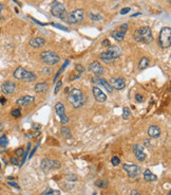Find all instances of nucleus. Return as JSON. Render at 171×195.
Masks as SVG:
<instances>
[{"label": "nucleus", "instance_id": "f257e3e1", "mask_svg": "<svg viewBox=\"0 0 171 195\" xmlns=\"http://www.w3.org/2000/svg\"><path fill=\"white\" fill-rule=\"evenodd\" d=\"M133 38L135 42H142V44H151L153 42V35L151 32L150 27H140L137 30H135L133 33Z\"/></svg>", "mask_w": 171, "mask_h": 195}, {"label": "nucleus", "instance_id": "f03ea898", "mask_svg": "<svg viewBox=\"0 0 171 195\" xmlns=\"http://www.w3.org/2000/svg\"><path fill=\"white\" fill-rule=\"evenodd\" d=\"M121 55V50L119 47L117 46H109V48L107 49L106 51L102 52L99 54V59H102V62L109 64L114 62L115 59H117L119 56Z\"/></svg>", "mask_w": 171, "mask_h": 195}, {"label": "nucleus", "instance_id": "7ed1b4c3", "mask_svg": "<svg viewBox=\"0 0 171 195\" xmlns=\"http://www.w3.org/2000/svg\"><path fill=\"white\" fill-rule=\"evenodd\" d=\"M68 102H69L74 108H80V107L84 105V102H85L82 91L78 88L71 89L69 95H68Z\"/></svg>", "mask_w": 171, "mask_h": 195}, {"label": "nucleus", "instance_id": "20e7f679", "mask_svg": "<svg viewBox=\"0 0 171 195\" xmlns=\"http://www.w3.org/2000/svg\"><path fill=\"white\" fill-rule=\"evenodd\" d=\"M51 13H52V15L54 17L60 18L61 20H67L68 13L65 5H63L61 2L56 1V0L53 1L52 4H51Z\"/></svg>", "mask_w": 171, "mask_h": 195}, {"label": "nucleus", "instance_id": "39448f33", "mask_svg": "<svg viewBox=\"0 0 171 195\" xmlns=\"http://www.w3.org/2000/svg\"><path fill=\"white\" fill-rule=\"evenodd\" d=\"M13 76H14V78L16 79V80H19V81L32 82V81L36 80V76H35L34 72L27 71V69H24V68H22V67L16 68V70L14 71Z\"/></svg>", "mask_w": 171, "mask_h": 195}, {"label": "nucleus", "instance_id": "423d86ee", "mask_svg": "<svg viewBox=\"0 0 171 195\" xmlns=\"http://www.w3.org/2000/svg\"><path fill=\"white\" fill-rule=\"evenodd\" d=\"M159 45L161 48L167 49L171 45V29L169 27H164L161 30L159 36Z\"/></svg>", "mask_w": 171, "mask_h": 195}, {"label": "nucleus", "instance_id": "0eeeda50", "mask_svg": "<svg viewBox=\"0 0 171 195\" xmlns=\"http://www.w3.org/2000/svg\"><path fill=\"white\" fill-rule=\"evenodd\" d=\"M40 59L47 65H55V64H58L60 61V57L59 55H57L55 52L53 51H42L40 53Z\"/></svg>", "mask_w": 171, "mask_h": 195}, {"label": "nucleus", "instance_id": "6e6552de", "mask_svg": "<svg viewBox=\"0 0 171 195\" xmlns=\"http://www.w3.org/2000/svg\"><path fill=\"white\" fill-rule=\"evenodd\" d=\"M60 166H61L60 162L57 161V160L50 159V158H44L41 161V163H40V168H41V170L44 171V173H49L51 172V171L57 170V169H59Z\"/></svg>", "mask_w": 171, "mask_h": 195}, {"label": "nucleus", "instance_id": "1a4fd4ad", "mask_svg": "<svg viewBox=\"0 0 171 195\" xmlns=\"http://www.w3.org/2000/svg\"><path fill=\"white\" fill-rule=\"evenodd\" d=\"M123 170L127 173L130 178H136L142 172V168L136 164H124Z\"/></svg>", "mask_w": 171, "mask_h": 195}, {"label": "nucleus", "instance_id": "9d476101", "mask_svg": "<svg viewBox=\"0 0 171 195\" xmlns=\"http://www.w3.org/2000/svg\"><path fill=\"white\" fill-rule=\"evenodd\" d=\"M84 19V11L77 8L73 12L69 13L67 16V21L70 23H78Z\"/></svg>", "mask_w": 171, "mask_h": 195}, {"label": "nucleus", "instance_id": "9b49d317", "mask_svg": "<svg viewBox=\"0 0 171 195\" xmlns=\"http://www.w3.org/2000/svg\"><path fill=\"white\" fill-rule=\"evenodd\" d=\"M55 110H56L57 116H58L59 119H60V123L63 124V125L67 124L68 121H69V118H68L67 115H66V109H65V106H63V103L61 102L56 103V105H55Z\"/></svg>", "mask_w": 171, "mask_h": 195}, {"label": "nucleus", "instance_id": "f8f14e48", "mask_svg": "<svg viewBox=\"0 0 171 195\" xmlns=\"http://www.w3.org/2000/svg\"><path fill=\"white\" fill-rule=\"evenodd\" d=\"M92 82H93L94 84L97 85V86H99V85H100V86H102L109 93L113 92L112 86H111L110 83H109L107 80H105V79L100 78V76H93V78H92Z\"/></svg>", "mask_w": 171, "mask_h": 195}, {"label": "nucleus", "instance_id": "ddd939ff", "mask_svg": "<svg viewBox=\"0 0 171 195\" xmlns=\"http://www.w3.org/2000/svg\"><path fill=\"white\" fill-rule=\"evenodd\" d=\"M132 151H133L134 156H135L138 161H144V160L146 159L147 155L144 151V147L140 144H134L133 146H132Z\"/></svg>", "mask_w": 171, "mask_h": 195}, {"label": "nucleus", "instance_id": "4468645a", "mask_svg": "<svg viewBox=\"0 0 171 195\" xmlns=\"http://www.w3.org/2000/svg\"><path fill=\"white\" fill-rule=\"evenodd\" d=\"M89 71H91L95 76H100L105 73V68L98 62H93V63L90 64Z\"/></svg>", "mask_w": 171, "mask_h": 195}, {"label": "nucleus", "instance_id": "2eb2a0df", "mask_svg": "<svg viewBox=\"0 0 171 195\" xmlns=\"http://www.w3.org/2000/svg\"><path fill=\"white\" fill-rule=\"evenodd\" d=\"M16 89V84L12 81H6L1 85V91L3 95H12Z\"/></svg>", "mask_w": 171, "mask_h": 195}, {"label": "nucleus", "instance_id": "dca6fc26", "mask_svg": "<svg viewBox=\"0 0 171 195\" xmlns=\"http://www.w3.org/2000/svg\"><path fill=\"white\" fill-rule=\"evenodd\" d=\"M92 93H93V97L95 98V100L99 103H104L107 101V96L105 95L102 91V89L98 86H94L92 88Z\"/></svg>", "mask_w": 171, "mask_h": 195}, {"label": "nucleus", "instance_id": "f3484780", "mask_svg": "<svg viewBox=\"0 0 171 195\" xmlns=\"http://www.w3.org/2000/svg\"><path fill=\"white\" fill-rule=\"evenodd\" d=\"M110 85L112 86L113 89H116V90H121V89L125 88L126 86V82L124 79L121 78H116V79H111L110 80Z\"/></svg>", "mask_w": 171, "mask_h": 195}, {"label": "nucleus", "instance_id": "a211bd4d", "mask_svg": "<svg viewBox=\"0 0 171 195\" xmlns=\"http://www.w3.org/2000/svg\"><path fill=\"white\" fill-rule=\"evenodd\" d=\"M34 101H35V98L32 96H23L16 101V104L18 106H27V105H31L32 103H34Z\"/></svg>", "mask_w": 171, "mask_h": 195}, {"label": "nucleus", "instance_id": "6ab92c4d", "mask_svg": "<svg viewBox=\"0 0 171 195\" xmlns=\"http://www.w3.org/2000/svg\"><path fill=\"white\" fill-rule=\"evenodd\" d=\"M29 45L32 48H35V49L41 48V47H44V45H46V40L42 37H34L29 40Z\"/></svg>", "mask_w": 171, "mask_h": 195}, {"label": "nucleus", "instance_id": "aec40b11", "mask_svg": "<svg viewBox=\"0 0 171 195\" xmlns=\"http://www.w3.org/2000/svg\"><path fill=\"white\" fill-rule=\"evenodd\" d=\"M147 133H148L149 137H151V138H159V137L161 136V129L155 125L150 126V127L148 128V132Z\"/></svg>", "mask_w": 171, "mask_h": 195}, {"label": "nucleus", "instance_id": "412c9836", "mask_svg": "<svg viewBox=\"0 0 171 195\" xmlns=\"http://www.w3.org/2000/svg\"><path fill=\"white\" fill-rule=\"evenodd\" d=\"M144 179L148 183H152V181H156L157 180V176L155 174H153L150 170L147 169L144 172Z\"/></svg>", "mask_w": 171, "mask_h": 195}, {"label": "nucleus", "instance_id": "4be33fe9", "mask_svg": "<svg viewBox=\"0 0 171 195\" xmlns=\"http://www.w3.org/2000/svg\"><path fill=\"white\" fill-rule=\"evenodd\" d=\"M48 88H49V85L47 84V83H44V82L37 83V84L35 85V87H34V89H35V91L37 93L46 92V91L48 90Z\"/></svg>", "mask_w": 171, "mask_h": 195}, {"label": "nucleus", "instance_id": "5701e85b", "mask_svg": "<svg viewBox=\"0 0 171 195\" xmlns=\"http://www.w3.org/2000/svg\"><path fill=\"white\" fill-rule=\"evenodd\" d=\"M125 34H126L125 32H121L119 31V30H114V31L111 33V36H112L115 40H117V42H123L124 38H125Z\"/></svg>", "mask_w": 171, "mask_h": 195}, {"label": "nucleus", "instance_id": "b1692460", "mask_svg": "<svg viewBox=\"0 0 171 195\" xmlns=\"http://www.w3.org/2000/svg\"><path fill=\"white\" fill-rule=\"evenodd\" d=\"M148 65H149V59L145 56L142 57V59H140V63H138V69L140 70L146 69V68L148 67Z\"/></svg>", "mask_w": 171, "mask_h": 195}, {"label": "nucleus", "instance_id": "393cba45", "mask_svg": "<svg viewBox=\"0 0 171 195\" xmlns=\"http://www.w3.org/2000/svg\"><path fill=\"white\" fill-rule=\"evenodd\" d=\"M60 132H61V135H63L65 138H71L72 134H71V130H70L69 127H67V126H63V127L60 128Z\"/></svg>", "mask_w": 171, "mask_h": 195}, {"label": "nucleus", "instance_id": "a878e982", "mask_svg": "<svg viewBox=\"0 0 171 195\" xmlns=\"http://www.w3.org/2000/svg\"><path fill=\"white\" fill-rule=\"evenodd\" d=\"M41 195H60V191L51 189V188H48V189H46L44 192H42Z\"/></svg>", "mask_w": 171, "mask_h": 195}, {"label": "nucleus", "instance_id": "bb28decb", "mask_svg": "<svg viewBox=\"0 0 171 195\" xmlns=\"http://www.w3.org/2000/svg\"><path fill=\"white\" fill-rule=\"evenodd\" d=\"M95 186L98 188H106L108 186V180H105V179H98L95 181Z\"/></svg>", "mask_w": 171, "mask_h": 195}, {"label": "nucleus", "instance_id": "cd10ccee", "mask_svg": "<svg viewBox=\"0 0 171 195\" xmlns=\"http://www.w3.org/2000/svg\"><path fill=\"white\" fill-rule=\"evenodd\" d=\"M89 17L92 19V21H98V20H102V17L100 16L99 14H94V13H89Z\"/></svg>", "mask_w": 171, "mask_h": 195}, {"label": "nucleus", "instance_id": "c85d7f7f", "mask_svg": "<svg viewBox=\"0 0 171 195\" xmlns=\"http://www.w3.org/2000/svg\"><path fill=\"white\" fill-rule=\"evenodd\" d=\"M130 115H131V111L128 107H124V110H123V118L125 120L129 119L130 118Z\"/></svg>", "mask_w": 171, "mask_h": 195}, {"label": "nucleus", "instance_id": "c756f323", "mask_svg": "<svg viewBox=\"0 0 171 195\" xmlns=\"http://www.w3.org/2000/svg\"><path fill=\"white\" fill-rule=\"evenodd\" d=\"M15 154H16L17 158L23 157V156H24V150H23L22 147H19V149H17L16 151H15Z\"/></svg>", "mask_w": 171, "mask_h": 195}, {"label": "nucleus", "instance_id": "7c9ffc66", "mask_svg": "<svg viewBox=\"0 0 171 195\" xmlns=\"http://www.w3.org/2000/svg\"><path fill=\"white\" fill-rule=\"evenodd\" d=\"M8 137L6 136H1L0 137V146H5V145H8Z\"/></svg>", "mask_w": 171, "mask_h": 195}, {"label": "nucleus", "instance_id": "2f4dec72", "mask_svg": "<svg viewBox=\"0 0 171 195\" xmlns=\"http://www.w3.org/2000/svg\"><path fill=\"white\" fill-rule=\"evenodd\" d=\"M75 70L78 72V74L80 76V74H82L85 72V67L80 65V64H77V65L75 66Z\"/></svg>", "mask_w": 171, "mask_h": 195}, {"label": "nucleus", "instance_id": "473e14b6", "mask_svg": "<svg viewBox=\"0 0 171 195\" xmlns=\"http://www.w3.org/2000/svg\"><path fill=\"white\" fill-rule=\"evenodd\" d=\"M111 163H112V166H117L119 163H121V160H119V158L118 157H112V159H111Z\"/></svg>", "mask_w": 171, "mask_h": 195}, {"label": "nucleus", "instance_id": "72a5a7b5", "mask_svg": "<svg viewBox=\"0 0 171 195\" xmlns=\"http://www.w3.org/2000/svg\"><path fill=\"white\" fill-rule=\"evenodd\" d=\"M11 115L13 116L14 118H19L21 116V111L20 109H14V110H12V113H11Z\"/></svg>", "mask_w": 171, "mask_h": 195}, {"label": "nucleus", "instance_id": "f704fd0d", "mask_svg": "<svg viewBox=\"0 0 171 195\" xmlns=\"http://www.w3.org/2000/svg\"><path fill=\"white\" fill-rule=\"evenodd\" d=\"M117 30H119V31H121V32H125V33H126V32H127V30H128V25H127V23H124V25H119Z\"/></svg>", "mask_w": 171, "mask_h": 195}, {"label": "nucleus", "instance_id": "c9c22d12", "mask_svg": "<svg viewBox=\"0 0 171 195\" xmlns=\"http://www.w3.org/2000/svg\"><path fill=\"white\" fill-rule=\"evenodd\" d=\"M61 85H63V82L61 81H58L56 84V86H55V89H54V93H57L59 91V89H60Z\"/></svg>", "mask_w": 171, "mask_h": 195}, {"label": "nucleus", "instance_id": "e433bc0d", "mask_svg": "<svg viewBox=\"0 0 171 195\" xmlns=\"http://www.w3.org/2000/svg\"><path fill=\"white\" fill-rule=\"evenodd\" d=\"M53 25L56 28H59V29H61V30H65V31H69V29H68L67 27H65V25H58V23H53Z\"/></svg>", "mask_w": 171, "mask_h": 195}, {"label": "nucleus", "instance_id": "4c0bfd02", "mask_svg": "<svg viewBox=\"0 0 171 195\" xmlns=\"http://www.w3.org/2000/svg\"><path fill=\"white\" fill-rule=\"evenodd\" d=\"M135 100L137 101V102H143V101H144V97H143L142 95H140V93H136Z\"/></svg>", "mask_w": 171, "mask_h": 195}, {"label": "nucleus", "instance_id": "58836bf2", "mask_svg": "<svg viewBox=\"0 0 171 195\" xmlns=\"http://www.w3.org/2000/svg\"><path fill=\"white\" fill-rule=\"evenodd\" d=\"M11 162L15 166H19V161H18V158L17 157H12L11 158Z\"/></svg>", "mask_w": 171, "mask_h": 195}, {"label": "nucleus", "instance_id": "ea45409f", "mask_svg": "<svg viewBox=\"0 0 171 195\" xmlns=\"http://www.w3.org/2000/svg\"><path fill=\"white\" fill-rule=\"evenodd\" d=\"M8 185H10V186H12V187L16 188V189H17V190H19V189H20V188H19V186H18V185H17V183H14V181H8Z\"/></svg>", "mask_w": 171, "mask_h": 195}, {"label": "nucleus", "instance_id": "a19ab883", "mask_svg": "<svg viewBox=\"0 0 171 195\" xmlns=\"http://www.w3.org/2000/svg\"><path fill=\"white\" fill-rule=\"evenodd\" d=\"M128 12H130V8H123V10L121 11V14L125 15V14H127Z\"/></svg>", "mask_w": 171, "mask_h": 195}, {"label": "nucleus", "instance_id": "79ce46f5", "mask_svg": "<svg viewBox=\"0 0 171 195\" xmlns=\"http://www.w3.org/2000/svg\"><path fill=\"white\" fill-rule=\"evenodd\" d=\"M102 46H110V40L109 39H105L104 42H102Z\"/></svg>", "mask_w": 171, "mask_h": 195}, {"label": "nucleus", "instance_id": "37998d69", "mask_svg": "<svg viewBox=\"0 0 171 195\" xmlns=\"http://www.w3.org/2000/svg\"><path fill=\"white\" fill-rule=\"evenodd\" d=\"M3 4L2 3H0V20H1L2 18H3V16H2V10H3Z\"/></svg>", "mask_w": 171, "mask_h": 195}, {"label": "nucleus", "instance_id": "c03bdc74", "mask_svg": "<svg viewBox=\"0 0 171 195\" xmlns=\"http://www.w3.org/2000/svg\"><path fill=\"white\" fill-rule=\"evenodd\" d=\"M38 145H39V144H37V145H36V146H35V147H34V149H33V151H32V152H31V153H30V155H29V158H31V157H32V156H33V154H34V153H35V152H36V149H37V147H38Z\"/></svg>", "mask_w": 171, "mask_h": 195}, {"label": "nucleus", "instance_id": "a18cd8bd", "mask_svg": "<svg viewBox=\"0 0 171 195\" xmlns=\"http://www.w3.org/2000/svg\"><path fill=\"white\" fill-rule=\"evenodd\" d=\"M129 195H140V192H138L137 190H132Z\"/></svg>", "mask_w": 171, "mask_h": 195}, {"label": "nucleus", "instance_id": "49530a36", "mask_svg": "<svg viewBox=\"0 0 171 195\" xmlns=\"http://www.w3.org/2000/svg\"><path fill=\"white\" fill-rule=\"evenodd\" d=\"M33 128H35V129H38V130H39V128H40V124H36V123H34V124H33Z\"/></svg>", "mask_w": 171, "mask_h": 195}, {"label": "nucleus", "instance_id": "de8ad7c7", "mask_svg": "<svg viewBox=\"0 0 171 195\" xmlns=\"http://www.w3.org/2000/svg\"><path fill=\"white\" fill-rule=\"evenodd\" d=\"M6 102V100H5V98L4 97H1L0 98V103H2V104H4V103Z\"/></svg>", "mask_w": 171, "mask_h": 195}, {"label": "nucleus", "instance_id": "09e8293b", "mask_svg": "<svg viewBox=\"0 0 171 195\" xmlns=\"http://www.w3.org/2000/svg\"><path fill=\"white\" fill-rule=\"evenodd\" d=\"M145 144H146V145H150V142H149V141L146 139V140H145Z\"/></svg>", "mask_w": 171, "mask_h": 195}, {"label": "nucleus", "instance_id": "8fccbe9b", "mask_svg": "<svg viewBox=\"0 0 171 195\" xmlns=\"http://www.w3.org/2000/svg\"><path fill=\"white\" fill-rule=\"evenodd\" d=\"M2 129H3V125H2V124H0V132H2Z\"/></svg>", "mask_w": 171, "mask_h": 195}, {"label": "nucleus", "instance_id": "3c124183", "mask_svg": "<svg viewBox=\"0 0 171 195\" xmlns=\"http://www.w3.org/2000/svg\"><path fill=\"white\" fill-rule=\"evenodd\" d=\"M0 169H1V163H0Z\"/></svg>", "mask_w": 171, "mask_h": 195}, {"label": "nucleus", "instance_id": "603ef678", "mask_svg": "<svg viewBox=\"0 0 171 195\" xmlns=\"http://www.w3.org/2000/svg\"><path fill=\"white\" fill-rule=\"evenodd\" d=\"M0 30H1V29H0Z\"/></svg>", "mask_w": 171, "mask_h": 195}]
</instances>
